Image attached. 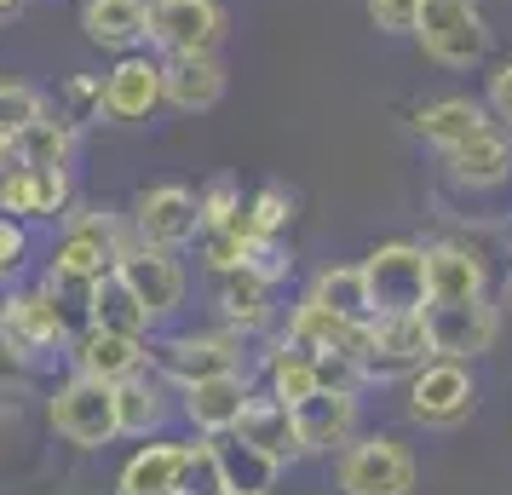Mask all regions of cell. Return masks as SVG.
I'll return each instance as SVG.
<instances>
[{
    "label": "cell",
    "mask_w": 512,
    "mask_h": 495,
    "mask_svg": "<svg viewBox=\"0 0 512 495\" xmlns=\"http://www.w3.org/2000/svg\"><path fill=\"white\" fill-rule=\"evenodd\" d=\"M127 242H133V236H121V225L104 208H64V236H58V248H52L47 283L52 288H81V294H87V283L116 265V254Z\"/></svg>",
    "instance_id": "6da1fadb"
},
{
    "label": "cell",
    "mask_w": 512,
    "mask_h": 495,
    "mask_svg": "<svg viewBox=\"0 0 512 495\" xmlns=\"http://www.w3.org/2000/svg\"><path fill=\"white\" fill-rule=\"evenodd\" d=\"M70 334H75V323L52 283L0 300V352L12 357V363H41V357L64 352Z\"/></svg>",
    "instance_id": "7a4b0ae2"
},
{
    "label": "cell",
    "mask_w": 512,
    "mask_h": 495,
    "mask_svg": "<svg viewBox=\"0 0 512 495\" xmlns=\"http://www.w3.org/2000/svg\"><path fill=\"white\" fill-rule=\"evenodd\" d=\"M409 35L438 70H472L489 58V24L478 0H420V18Z\"/></svg>",
    "instance_id": "3957f363"
},
{
    "label": "cell",
    "mask_w": 512,
    "mask_h": 495,
    "mask_svg": "<svg viewBox=\"0 0 512 495\" xmlns=\"http://www.w3.org/2000/svg\"><path fill=\"white\" fill-rule=\"evenodd\" d=\"M47 415L58 426V438L75 449H104L116 432V386L110 380H93V375H70L52 386L47 398Z\"/></svg>",
    "instance_id": "277c9868"
},
{
    "label": "cell",
    "mask_w": 512,
    "mask_h": 495,
    "mask_svg": "<svg viewBox=\"0 0 512 495\" xmlns=\"http://www.w3.org/2000/svg\"><path fill=\"white\" fill-rule=\"evenodd\" d=\"M357 271H363L374 317L426 306V248H420V242H380Z\"/></svg>",
    "instance_id": "5b68a950"
},
{
    "label": "cell",
    "mask_w": 512,
    "mask_h": 495,
    "mask_svg": "<svg viewBox=\"0 0 512 495\" xmlns=\"http://www.w3.org/2000/svg\"><path fill=\"white\" fill-rule=\"evenodd\" d=\"M420 317H426L432 357H455V363L484 357L495 346V334H501V311L489 306L484 294H472V300H426Z\"/></svg>",
    "instance_id": "8992f818"
},
{
    "label": "cell",
    "mask_w": 512,
    "mask_h": 495,
    "mask_svg": "<svg viewBox=\"0 0 512 495\" xmlns=\"http://www.w3.org/2000/svg\"><path fill=\"white\" fill-rule=\"evenodd\" d=\"M472 409H478V386H472V369L455 357H426L409 375V421L443 432V426L472 421Z\"/></svg>",
    "instance_id": "52a82bcc"
},
{
    "label": "cell",
    "mask_w": 512,
    "mask_h": 495,
    "mask_svg": "<svg viewBox=\"0 0 512 495\" xmlns=\"http://www.w3.org/2000/svg\"><path fill=\"white\" fill-rule=\"evenodd\" d=\"M225 41V6L219 0H150V29L144 47L162 58L173 52H219Z\"/></svg>",
    "instance_id": "ba28073f"
},
{
    "label": "cell",
    "mask_w": 512,
    "mask_h": 495,
    "mask_svg": "<svg viewBox=\"0 0 512 495\" xmlns=\"http://www.w3.org/2000/svg\"><path fill=\"white\" fill-rule=\"evenodd\" d=\"M340 490L346 495H409L415 455L397 438H351L340 449Z\"/></svg>",
    "instance_id": "9c48e42d"
},
{
    "label": "cell",
    "mask_w": 512,
    "mask_h": 495,
    "mask_svg": "<svg viewBox=\"0 0 512 495\" xmlns=\"http://www.w3.org/2000/svg\"><path fill=\"white\" fill-rule=\"evenodd\" d=\"M116 271H121V283L139 294V306L150 323H162V317H173V311L185 306V265H179V254L150 248V242L133 236L116 254Z\"/></svg>",
    "instance_id": "30bf717a"
},
{
    "label": "cell",
    "mask_w": 512,
    "mask_h": 495,
    "mask_svg": "<svg viewBox=\"0 0 512 495\" xmlns=\"http://www.w3.org/2000/svg\"><path fill=\"white\" fill-rule=\"evenodd\" d=\"M133 236L167 254H185L190 242L202 236V213H196V190L185 185H150L133 202Z\"/></svg>",
    "instance_id": "8fae6325"
},
{
    "label": "cell",
    "mask_w": 512,
    "mask_h": 495,
    "mask_svg": "<svg viewBox=\"0 0 512 495\" xmlns=\"http://www.w3.org/2000/svg\"><path fill=\"white\" fill-rule=\"evenodd\" d=\"M426 357H432V340H426V317H420V311H392V317H369V357H363L369 380L415 375Z\"/></svg>",
    "instance_id": "7c38bea8"
},
{
    "label": "cell",
    "mask_w": 512,
    "mask_h": 495,
    "mask_svg": "<svg viewBox=\"0 0 512 495\" xmlns=\"http://www.w3.org/2000/svg\"><path fill=\"white\" fill-rule=\"evenodd\" d=\"M104 87V116L110 121H144L162 110V58L150 52H121L116 70L98 75Z\"/></svg>",
    "instance_id": "4fadbf2b"
},
{
    "label": "cell",
    "mask_w": 512,
    "mask_h": 495,
    "mask_svg": "<svg viewBox=\"0 0 512 495\" xmlns=\"http://www.w3.org/2000/svg\"><path fill=\"white\" fill-rule=\"evenodd\" d=\"M144 363L156 380H173V386H190L202 375H219V369H236V346L225 334H173L162 346H144Z\"/></svg>",
    "instance_id": "5bb4252c"
},
{
    "label": "cell",
    "mask_w": 512,
    "mask_h": 495,
    "mask_svg": "<svg viewBox=\"0 0 512 495\" xmlns=\"http://www.w3.org/2000/svg\"><path fill=\"white\" fill-rule=\"evenodd\" d=\"M294 438H300V455H334V449H346L357 438V398L351 392H311L300 398L294 409Z\"/></svg>",
    "instance_id": "9a60e30c"
},
{
    "label": "cell",
    "mask_w": 512,
    "mask_h": 495,
    "mask_svg": "<svg viewBox=\"0 0 512 495\" xmlns=\"http://www.w3.org/2000/svg\"><path fill=\"white\" fill-rule=\"evenodd\" d=\"M70 208V173L64 167H12L0 173V213L35 225V219H64Z\"/></svg>",
    "instance_id": "2e32d148"
},
{
    "label": "cell",
    "mask_w": 512,
    "mask_h": 495,
    "mask_svg": "<svg viewBox=\"0 0 512 495\" xmlns=\"http://www.w3.org/2000/svg\"><path fill=\"white\" fill-rule=\"evenodd\" d=\"M208 455H213L219 495H271L277 490V478H282L277 455H265L259 444H248L242 432H213Z\"/></svg>",
    "instance_id": "e0dca14e"
},
{
    "label": "cell",
    "mask_w": 512,
    "mask_h": 495,
    "mask_svg": "<svg viewBox=\"0 0 512 495\" xmlns=\"http://www.w3.org/2000/svg\"><path fill=\"white\" fill-rule=\"evenodd\" d=\"M185 392V421L202 432V438H213V432H231L236 421H242V403L254 398V386H248V375L242 369H219V375H202L190 380V386H179Z\"/></svg>",
    "instance_id": "ac0fdd59"
},
{
    "label": "cell",
    "mask_w": 512,
    "mask_h": 495,
    "mask_svg": "<svg viewBox=\"0 0 512 495\" xmlns=\"http://www.w3.org/2000/svg\"><path fill=\"white\" fill-rule=\"evenodd\" d=\"M225 98V64H219V52H173L162 58V104L173 110H213Z\"/></svg>",
    "instance_id": "d6986e66"
},
{
    "label": "cell",
    "mask_w": 512,
    "mask_h": 495,
    "mask_svg": "<svg viewBox=\"0 0 512 495\" xmlns=\"http://www.w3.org/2000/svg\"><path fill=\"white\" fill-rule=\"evenodd\" d=\"M443 173L466 190H495L512 179V133L507 127H484V133H472L466 144L455 150H443Z\"/></svg>",
    "instance_id": "ffe728a7"
},
{
    "label": "cell",
    "mask_w": 512,
    "mask_h": 495,
    "mask_svg": "<svg viewBox=\"0 0 512 495\" xmlns=\"http://www.w3.org/2000/svg\"><path fill=\"white\" fill-rule=\"evenodd\" d=\"M70 363L75 375H93V380H127L144 369V340H133V334H110V329H93V323H81V329L70 334Z\"/></svg>",
    "instance_id": "44dd1931"
},
{
    "label": "cell",
    "mask_w": 512,
    "mask_h": 495,
    "mask_svg": "<svg viewBox=\"0 0 512 495\" xmlns=\"http://www.w3.org/2000/svg\"><path fill=\"white\" fill-rule=\"evenodd\" d=\"M288 340H294V346H305V352L369 357V323L340 317V311L317 306V300H300V306H294V317H288Z\"/></svg>",
    "instance_id": "7402d4cb"
},
{
    "label": "cell",
    "mask_w": 512,
    "mask_h": 495,
    "mask_svg": "<svg viewBox=\"0 0 512 495\" xmlns=\"http://www.w3.org/2000/svg\"><path fill=\"white\" fill-rule=\"evenodd\" d=\"M213 300H219V317H225L236 334H254V329L271 323V283L259 277L254 265H225V271H213Z\"/></svg>",
    "instance_id": "603a6c76"
},
{
    "label": "cell",
    "mask_w": 512,
    "mask_h": 495,
    "mask_svg": "<svg viewBox=\"0 0 512 495\" xmlns=\"http://www.w3.org/2000/svg\"><path fill=\"white\" fill-rule=\"evenodd\" d=\"M81 29L104 52H139L150 29V0H81Z\"/></svg>",
    "instance_id": "cb8c5ba5"
},
{
    "label": "cell",
    "mask_w": 512,
    "mask_h": 495,
    "mask_svg": "<svg viewBox=\"0 0 512 495\" xmlns=\"http://www.w3.org/2000/svg\"><path fill=\"white\" fill-rule=\"evenodd\" d=\"M484 127H495L489 121V110L478 104V98H461V93H449V98H432V104H420L415 110V133L432 150H455V144H466L472 133H484Z\"/></svg>",
    "instance_id": "d4e9b609"
},
{
    "label": "cell",
    "mask_w": 512,
    "mask_h": 495,
    "mask_svg": "<svg viewBox=\"0 0 512 495\" xmlns=\"http://www.w3.org/2000/svg\"><path fill=\"white\" fill-rule=\"evenodd\" d=\"M87 323H93V329H110V334H133V340H144V334L156 329V323L144 317L139 294L121 283L116 265H110L104 277H93V283H87Z\"/></svg>",
    "instance_id": "484cf974"
},
{
    "label": "cell",
    "mask_w": 512,
    "mask_h": 495,
    "mask_svg": "<svg viewBox=\"0 0 512 495\" xmlns=\"http://www.w3.org/2000/svg\"><path fill=\"white\" fill-rule=\"evenodd\" d=\"M484 260L461 242H432L426 248V300H472L484 294Z\"/></svg>",
    "instance_id": "4316f807"
},
{
    "label": "cell",
    "mask_w": 512,
    "mask_h": 495,
    "mask_svg": "<svg viewBox=\"0 0 512 495\" xmlns=\"http://www.w3.org/2000/svg\"><path fill=\"white\" fill-rule=\"evenodd\" d=\"M231 432H242L248 444H259L265 455H277V461H294V455H300V438H294V415H288V403H277L271 392H265V398H248V403H242V421H236Z\"/></svg>",
    "instance_id": "83f0119b"
},
{
    "label": "cell",
    "mask_w": 512,
    "mask_h": 495,
    "mask_svg": "<svg viewBox=\"0 0 512 495\" xmlns=\"http://www.w3.org/2000/svg\"><path fill=\"white\" fill-rule=\"evenodd\" d=\"M179 467H185V444H144L127 455L116 490L121 495H167V490H179Z\"/></svg>",
    "instance_id": "f1b7e54d"
},
{
    "label": "cell",
    "mask_w": 512,
    "mask_h": 495,
    "mask_svg": "<svg viewBox=\"0 0 512 495\" xmlns=\"http://www.w3.org/2000/svg\"><path fill=\"white\" fill-rule=\"evenodd\" d=\"M167 403H162V380L156 375H127L116 380V432L121 438H150L156 426H162Z\"/></svg>",
    "instance_id": "f546056e"
},
{
    "label": "cell",
    "mask_w": 512,
    "mask_h": 495,
    "mask_svg": "<svg viewBox=\"0 0 512 495\" xmlns=\"http://www.w3.org/2000/svg\"><path fill=\"white\" fill-rule=\"evenodd\" d=\"M70 156H75V127L52 110L18 133V167H64L70 173Z\"/></svg>",
    "instance_id": "4dcf8cb0"
},
{
    "label": "cell",
    "mask_w": 512,
    "mask_h": 495,
    "mask_svg": "<svg viewBox=\"0 0 512 495\" xmlns=\"http://www.w3.org/2000/svg\"><path fill=\"white\" fill-rule=\"evenodd\" d=\"M265 380H271V398L294 409L300 398L317 392V352H305V346H294V340H282L277 352L265 357Z\"/></svg>",
    "instance_id": "1f68e13d"
},
{
    "label": "cell",
    "mask_w": 512,
    "mask_h": 495,
    "mask_svg": "<svg viewBox=\"0 0 512 495\" xmlns=\"http://www.w3.org/2000/svg\"><path fill=\"white\" fill-rule=\"evenodd\" d=\"M305 300H317V306L340 311V317H357V323H369V288H363V271L357 265H328L323 277L311 283V294Z\"/></svg>",
    "instance_id": "d6a6232c"
},
{
    "label": "cell",
    "mask_w": 512,
    "mask_h": 495,
    "mask_svg": "<svg viewBox=\"0 0 512 495\" xmlns=\"http://www.w3.org/2000/svg\"><path fill=\"white\" fill-rule=\"evenodd\" d=\"M294 225V196L282 185H265L248 196V208H242V231L248 236H282Z\"/></svg>",
    "instance_id": "836d02e7"
},
{
    "label": "cell",
    "mask_w": 512,
    "mask_h": 495,
    "mask_svg": "<svg viewBox=\"0 0 512 495\" xmlns=\"http://www.w3.org/2000/svg\"><path fill=\"white\" fill-rule=\"evenodd\" d=\"M52 104L41 87H29L18 75H0V133H24L29 121H41Z\"/></svg>",
    "instance_id": "e575fe53"
},
{
    "label": "cell",
    "mask_w": 512,
    "mask_h": 495,
    "mask_svg": "<svg viewBox=\"0 0 512 495\" xmlns=\"http://www.w3.org/2000/svg\"><path fill=\"white\" fill-rule=\"evenodd\" d=\"M58 116L70 121V127H87V121H104V87H98V75H70L64 81V93H58Z\"/></svg>",
    "instance_id": "d590c367"
},
{
    "label": "cell",
    "mask_w": 512,
    "mask_h": 495,
    "mask_svg": "<svg viewBox=\"0 0 512 495\" xmlns=\"http://www.w3.org/2000/svg\"><path fill=\"white\" fill-rule=\"evenodd\" d=\"M196 213H202V231H225V225H242V196H236L231 179H213V185L196 190Z\"/></svg>",
    "instance_id": "8d00e7d4"
},
{
    "label": "cell",
    "mask_w": 512,
    "mask_h": 495,
    "mask_svg": "<svg viewBox=\"0 0 512 495\" xmlns=\"http://www.w3.org/2000/svg\"><path fill=\"white\" fill-rule=\"evenodd\" d=\"M317 386L323 392H363L369 386V369H363V357H346V352H317Z\"/></svg>",
    "instance_id": "74e56055"
},
{
    "label": "cell",
    "mask_w": 512,
    "mask_h": 495,
    "mask_svg": "<svg viewBox=\"0 0 512 495\" xmlns=\"http://www.w3.org/2000/svg\"><path fill=\"white\" fill-rule=\"evenodd\" d=\"M179 495H219L208 438H202V444H185V467H179Z\"/></svg>",
    "instance_id": "f35d334b"
},
{
    "label": "cell",
    "mask_w": 512,
    "mask_h": 495,
    "mask_svg": "<svg viewBox=\"0 0 512 495\" xmlns=\"http://www.w3.org/2000/svg\"><path fill=\"white\" fill-rule=\"evenodd\" d=\"M420 18V0H369V24L380 35H409Z\"/></svg>",
    "instance_id": "ab89813d"
},
{
    "label": "cell",
    "mask_w": 512,
    "mask_h": 495,
    "mask_svg": "<svg viewBox=\"0 0 512 495\" xmlns=\"http://www.w3.org/2000/svg\"><path fill=\"white\" fill-rule=\"evenodd\" d=\"M484 110L512 133V58H501V64L489 70V81H484Z\"/></svg>",
    "instance_id": "60d3db41"
},
{
    "label": "cell",
    "mask_w": 512,
    "mask_h": 495,
    "mask_svg": "<svg viewBox=\"0 0 512 495\" xmlns=\"http://www.w3.org/2000/svg\"><path fill=\"white\" fill-rule=\"evenodd\" d=\"M24 254H29V231L18 225V219H6V213H0V283L24 265Z\"/></svg>",
    "instance_id": "b9f144b4"
},
{
    "label": "cell",
    "mask_w": 512,
    "mask_h": 495,
    "mask_svg": "<svg viewBox=\"0 0 512 495\" xmlns=\"http://www.w3.org/2000/svg\"><path fill=\"white\" fill-rule=\"evenodd\" d=\"M18 167V133H0V173Z\"/></svg>",
    "instance_id": "7bdbcfd3"
},
{
    "label": "cell",
    "mask_w": 512,
    "mask_h": 495,
    "mask_svg": "<svg viewBox=\"0 0 512 495\" xmlns=\"http://www.w3.org/2000/svg\"><path fill=\"white\" fill-rule=\"evenodd\" d=\"M18 6H24V0H0V18H12V12H18Z\"/></svg>",
    "instance_id": "ee69618b"
},
{
    "label": "cell",
    "mask_w": 512,
    "mask_h": 495,
    "mask_svg": "<svg viewBox=\"0 0 512 495\" xmlns=\"http://www.w3.org/2000/svg\"><path fill=\"white\" fill-rule=\"evenodd\" d=\"M167 495H179V490H167Z\"/></svg>",
    "instance_id": "f6af8a7d"
}]
</instances>
